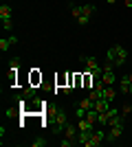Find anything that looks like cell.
I'll return each instance as SVG.
<instances>
[{"instance_id":"1","label":"cell","mask_w":132,"mask_h":147,"mask_svg":"<svg viewBox=\"0 0 132 147\" xmlns=\"http://www.w3.org/2000/svg\"><path fill=\"white\" fill-rule=\"evenodd\" d=\"M106 59L108 64H112V66H123L128 59V51L121 46V44H114V46H110L106 53Z\"/></svg>"},{"instance_id":"2","label":"cell","mask_w":132,"mask_h":147,"mask_svg":"<svg viewBox=\"0 0 132 147\" xmlns=\"http://www.w3.org/2000/svg\"><path fill=\"white\" fill-rule=\"evenodd\" d=\"M66 123H68V119H66V112L60 108V110L55 112V119H53V132L55 134H60V132H64V127H66Z\"/></svg>"},{"instance_id":"3","label":"cell","mask_w":132,"mask_h":147,"mask_svg":"<svg viewBox=\"0 0 132 147\" xmlns=\"http://www.w3.org/2000/svg\"><path fill=\"white\" fill-rule=\"evenodd\" d=\"M97 11V7L90 5V2H86V5H82V18L77 20V24L79 26H86L88 22H90V18H93V13Z\"/></svg>"},{"instance_id":"4","label":"cell","mask_w":132,"mask_h":147,"mask_svg":"<svg viewBox=\"0 0 132 147\" xmlns=\"http://www.w3.org/2000/svg\"><path fill=\"white\" fill-rule=\"evenodd\" d=\"M104 141H106V132L104 129H95V134L90 136V141L86 143V147H99Z\"/></svg>"},{"instance_id":"5","label":"cell","mask_w":132,"mask_h":147,"mask_svg":"<svg viewBox=\"0 0 132 147\" xmlns=\"http://www.w3.org/2000/svg\"><path fill=\"white\" fill-rule=\"evenodd\" d=\"M101 79L106 86H112L114 84V73H112V64H106V66L101 68Z\"/></svg>"},{"instance_id":"6","label":"cell","mask_w":132,"mask_h":147,"mask_svg":"<svg viewBox=\"0 0 132 147\" xmlns=\"http://www.w3.org/2000/svg\"><path fill=\"white\" fill-rule=\"evenodd\" d=\"M117 114H119V112L114 110V108H108L106 112H99V119H97V123H99V125H108V123H110V119L117 117Z\"/></svg>"},{"instance_id":"7","label":"cell","mask_w":132,"mask_h":147,"mask_svg":"<svg viewBox=\"0 0 132 147\" xmlns=\"http://www.w3.org/2000/svg\"><path fill=\"white\" fill-rule=\"evenodd\" d=\"M77 134H79V127H77V123H66V127H64V136L77 143Z\"/></svg>"},{"instance_id":"8","label":"cell","mask_w":132,"mask_h":147,"mask_svg":"<svg viewBox=\"0 0 132 147\" xmlns=\"http://www.w3.org/2000/svg\"><path fill=\"white\" fill-rule=\"evenodd\" d=\"M13 44H18V37L16 35H9V37H2V40H0V51H9L13 46Z\"/></svg>"},{"instance_id":"9","label":"cell","mask_w":132,"mask_h":147,"mask_svg":"<svg viewBox=\"0 0 132 147\" xmlns=\"http://www.w3.org/2000/svg\"><path fill=\"white\" fill-rule=\"evenodd\" d=\"M110 103H112V101H108V99L101 97V99H97V101H93V108H95L97 112H106L108 108H112Z\"/></svg>"},{"instance_id":"10","label":"cell","mask_w":132,"mask_h":147,"mask_svg":"<svg viewBox=\"0 0 132 147\" xmlns=\"http://www.w3.org/2000/svg\"><path fill=\"white\" fill-rule=\"evenodd\" d=\"M130 84H132V70H130V73H126L123 77H121V81H119L121 92H123V94H128V88H130Z\"/></svg>"},{"instance_id":"11","label":"cell","mask_w":132,"mask_h":147,"mask_svg":"<svg viewBox=\"0 0 132 147\" xmlns=\"http://www.w3.org/2000/svg\"><path fill=\"white\" fill-rule=\"evenodd\" d=\"M99 94H101L104 99H108V101H114V97H117V90H114L112 86H106L104 90L99 92Z\"/></svg>"},{"instance_id":"12","label":"cell","mask_w":132,"mask_h":147,"mask_svg":"<svg viewBox=\"0 0 132 147\" xmlns=\"http://www.w3.org/2000/svg\"><path fill=\"white\" fill-rule=\"evenodd\" d=\"M11 16H13V9H11V7H9V5H0V18H2V20H9Z\"/></svg>"},{"instance_id":"13","label":"cell","mask_w":132,"mask_h":147,"mask_svg":"<svg viewBox=\"0 0 132 147\" xmlns=\"http://www.w3.org/2000/svg\"><path fill=\"white\" fill-rule=\"evenodd\" d=\"M20 68V57H11L9 59V70H11V79H13V75H16V70Z\"/></svg>"},{"instance_id":"14","label":"cell","mask_w":132,"mask_h":147,"mask_svg":"<svg viewBox=\"0 0 132 147\" xmlns=\"http://www.w3.org/2000/svg\"><path fill=\"white\" fill-rule=\"evenodd\" d=\"M20 97L22 99H26V101H31V99H35V88H24V92H22V94H20Z\"/></svg>"},{"instance_id":"15","label":"cell","mask_w":132,"mask_h":147,"mask_svg":"<svg viewBox=\"0 0 132 147\" xmlns=\"http://www.w3.org/2000/svg\"><path fill=\"white\" fill-rule=\"evenodd\" d=\"M77 127L79 129H93V123L84 117V119H77Z\"/></svg>"},{"instance_id":"16","label":"cell","mask_w":132,"mask_h":147,"mask_svg":"<svg viewBox=\"0 0 132 147\" xmlns=\"http://www.w3.org/2000/svg\"><path fill=\"white\" fill-rule=\"evenodd\" d=\"M70 16H73L75 20L82 18V5H70Z\"/></svg>"},{"instance_id":"17","label":"cell","mask_w":132,"mask_h":147,"mask_svg":"<svg viewBox=\"0 0 132 147\" xmlns=\"http://www.w3.org/2000/svg\"><path fill=\"white\" fill-rule=\"evenodd\" d=\"M2 29L7 31V33H11V29H13V20L9 18V20H2Z\"/></svg>"},{"instance_id":"18","label":"cell","mask_w":132,"mask_h":147,"mask_svg":"<svg viewBox=\"0 0 132 147\" xmlns=\"http://www.w3.org/2000/svg\"><path fill=\"white\" fill-rule=\"evenodd\" d=\"M31 145L33 147H44V145H46V141H44V138H35V141H31Z\"/></svg>"},{"instance_id":"19","label":"cell","mask_w":132,"mask_h":147,"mask_svg":"<svg viewBox=\"0 0 132 147\" xmlns=\"http://www.w3.org/2000/svg\"><path fill=\"white\" fill-rule=\"evenodd\" d=\"M130 112H132V105H130V103H126L123 108H121V114H123V117H128Z\"/></svg>"},{"instance_id":"20","label":"cell","mask_w":132,"mask_h":147,"mask_svg":"<svg viewBox=\"0 0 132 147\" xmlns=\"http://www.w3.org/2000/svg\"><path fill=\"white\" fill-rule=\"evenodd\" d=\"M60 145H62V147H73V145H75V141H70V138H66V136H64V141L60 143Z\"/></svg>"},{"instance_id":"21","label":"cell","mask_w":132,"mask_h":147,"mask_svg":"<svg viewBox=\"0 0 132 147\" xmlns=\"http://www.w3.org/2000/svg\"><path fill=\"white\" fill-rule=\"evenodd\" d=\"M5 117H9V119L16 117V108H7V110H5Z\"/></svg>"},{"instance_id":"22","label":"cell","mask_w":132,"mask_h":147,"mask_svg":"<svg viewBox=\"0 0 132 147\" xmlns=\"http://www.w3.org/2000/svg\"><path fill=\"white\" fill-rule=\"evenodd\" d=\"M123 2H126V7H128V9H132V0H123Z\"/></svg>"},{"instance_id":"23","label":"cell","mask_w":132,"mask_h":147,"mask_svg":"<svg viewBox=\"0 0 132 147\" xmlns=\"http://www.w3.org/2000/svg\"><path fill=\"white\" fill-rule=\"evenodd\" d=\"M128 94H130V97H132V84H130V88H128Z\"/></svg>"},{"instance_id":"24","label":"cell","mask_w":132,"mask_h":147,"mask_svg":"<svg viewBox=\"0 0 132 147\" xmlns=\"http://www.w3.org/2000/svg\"><path fill=\"white\" fill-rule=\"evenodd\" d=\"M106 2H108V5H114V2H117V0H106Z\"/></svg>"}]
</instances>
